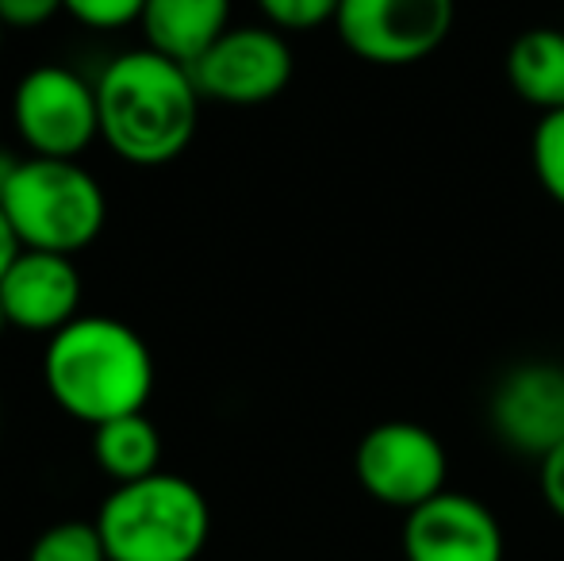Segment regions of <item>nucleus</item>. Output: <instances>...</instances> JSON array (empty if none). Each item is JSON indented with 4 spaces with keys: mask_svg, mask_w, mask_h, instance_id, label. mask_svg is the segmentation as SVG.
<instances>
[{
    "mask_svg": "<svg viewBox=\"0 0 564 561\" xmlns=\"http://www.w3.org/2000/svg\"><path fill=\"white\" fill-rule=\"evenodd\" d=\"M193 69L165 54L127 51L97 77L100 139L131 165H165L188 150L200 123Z\"/></svg>",
    "mask_w": 564,
    "mask_h": 561,
    "instance_id": "1",
    "label": "nucleus"
},
{
    "mask_svg": "<svg viewBox=\"0 0 564 561\" xmlns=\"http://www.w3.org/2000/svg\"><path fill=\"white\" fill-rule=\"evenodd\" d=\"M43 385L69 420L100 427L147 408L154 354L139 331L112 315H77L46 338Z\"/></svg>",
    "mask_w": 564,
    "mask_h": 561,
    "instance_id": "2",
    "label": "nucleus"
},
{
    "mask_svg": "<svg viewBox=\"0 0 564 561\" xmlns=\"http://www.w3.org/2000/svg\"><path fill=\"white\" fill-rule=\"evenodd\" d=\"M93 524L112 561H196L212 539L208 496L162 470L116 485Z\"/></svg>",
    "mask_w": 564,
    "mask_h": 561,
    "instance_id": "3",
    "label": "nucleus"
},
{
    "mask_svg": "<svg viewBox=\"0 0 564 561\" xmlns=\"http://www.w3.org/2000/svg\"><path fill=\"white\" fill-rule=\"evenodd\" d=\"M4 212L23 250L82 255L108 224V196L77 158L28 154L4 193Z\"/></svg>",
    "mask_w": 564,
    "mask_h": 561,
    "instance_id": "4",
    "label": "nucleus"
},
{
    "mask_svg": "<svg viewBox=\"0 0 564 561\" xmlns=\"http://www.w3.org/2000/svg\"><path fill=\"white\" fill-rule=\"evenodd\" d=\"M354 473L365 496L408 516L419 504L446 493L449 454L431 427L411 420H388L369 427L365 439L357 442Z\"/></svg>",
    "mask_w": 564,
    "mask_h": 561,
    "instance_id": "5",
    "label": "nucleus"
},
{
    "mask_svg": "<svg viewBox=\"0 0 564 561\" xmlns=\"http://www.w3.org/2000/svg\"><path fill=\"white\" fill-rule=\"evenodd\" d=\"M15 136L35 158H82L100 139L97 82L69 66H35L12 89Z\"/></svg>",
    "mask_w": 564,
    "mask_h": 561,
    "instance_id": "6",
    "label": "nucleus"
},
{
    "mask_svg": "<svg viewBox=\"0 0 564 561\" xmlns=\"http://www.w3.org/2000/svg\"><path fill=\"white\" fill-rule=\"evenodd\" d=\"M457 0H341L335 31L354 58L400 69L431 58L449 39Z\"/></svg>",
    "mask_w": 564,
    "mask_h": 561,
    "instance_id": "7",
    "label": "nucleus"
},
{
    "mask_svg": "<svg viewBox=\"0 0 564 561\" xmlns=\"http://www.w3.org/2000/svg\"><path fill=\"white\" fill-rule=\"evenodd\" d=\"M193 82L204 100L265 105L292 82V46L276 28H230L193 62Z\"/></svg>",
    "mask_w": 564,
    "mask_h": 561,
    "instance_id": "8",
    "label": "nucleus"
},
{
    "mask_svg": "<svg viewBox=\"0 0 564 561\" xmlns=\"http://www.w3.org/2000/svg\"><path fill=\"white\" fill-rule=\"evenodd\" d=\"M403 561H503L507 535L499 516L468 493H438L403 516Z\"/></svg>",
    "mask_w": 564,
    "mask_h": 561,
    "instance_id": "9",
    "label": "nucleus"
},
{
    "mask_svg": "<svg viewBox=\"0 0 564 561\" xmlns=\"http://www.w3.org/2000/svg\"><path fill=\"white\" fill-rule=\"evenodd\" d=\"M491 431L527 457H545L564 442V366L522 362L511 366L488 400Z\"/></svg>",
    "mask_w": 564,
    "mask_h": 561,
    "instance_id": "10",
    "label": "nucleus"
},
{
    "mask_svg": "<svg viewBox=\"0 0 564 561\" xmlns=\"http://www.w3.org/2000/svg\"><path fill=\"white\" fill-rule=\"evenodd\" d=\"M85 284L69 255L51 250H20L0 278V304L8 323L31 335H54L82 315Z\"/></svg>",
    "mask_w": 564,
    "mask_h": 561,
    "instance_id": "11",
    "label": "nucleus"
},
{
    "mask_svg": "<svg viewBox=\"0 0 564 561\" xmlns=\"http://www.w3.org/2000/svg\"><path fill=\"white\" fill-rule=\"evenodd\" d=\"M139 28L150 51L193 66L224 31H230V0H147Z\"/></svg>",
    "mask_w": 564,
    "mask_h": 561,
    "instance_id": "12",
    "label": "nucleus"
},
{
    "mask_svg": "<svg viewBox=\"0 0 564 561\" xmlns=\"http://www.w3.org/2000/svg\"><path fill=\"white\" fill-rule=\"evenodd\" d=\"M507 82L538 112L564 108V28H527L507 51Z\"/></svg>",
    "mask_w": 564,
    "mask_h": 561,
    "instance_id": "13",
    "label": "nucleus"
},
{
    "mask_svg": "<svg viewBox=\"0 0 564 561\" xmlns=\"http://www.w3.org/2000/svg\"><path fill=\"white\" fill-rule=\"evenodd\" d=\"M93 457L105 470V477H112L116 485H131L150 473H158L162 465V434L150 423L147 412L119 416L100 427H93Z\"/></svg>",
    "mask_w": 564,
    "mask_h": 561,
    "instance_id": "14",
    "label": "nucleus"
},
{
    "mask_svg": "<svg viewBox=\"0 0 564 561\" xmlns=\"http://www.w3.org/2000/svg\"><path fill=\"white\" fill-rule=\"evenodd\" d=\"M28 561H112V558H108L97 524L62 519V524L46 527V531L31 542Z\"/></svg>",
    "mask_w": 564,
    "mask_h": 561,
    "instance_id": "15",
    "label": "nucleus"
},
{
    "mask_svg": "<svg viewBox=\"0 0 564 561\" xmlns=\"http://www.w3.org/2000/svg\"><path fill=\"white\" fill-rule=\"evenodd\" d=\"M530 165L538 185L564 208V108L545 112L530 136Z\"/></svg>",
    "mask_w": 564,
    "mask_h": 561,
    "instance_id": "16",
    "label": "nucleus"
},
{
    "mask_svg": "<svg viewBox=\"0 0 564 561\" xmlns=\"http://www.w3.org/2000/svg\"><path fill=\"white\" fill-rule=\"evenodd\" d=\"M265 15L269 28L284 31H315L323 23H335L341 0H253Z\"/></svg>",
    "mask_w": 564,
    "mask_h": 561,
    "instance_id": "17",
    "label": "nucleus"
},
{
    "mask_svg": "<svg viewBox=\"0 0 564 561\" xmlns=\"http://www.w3.org/2000/svg\"><path fill=\"white\" fill-rule=\"evenodd\" d=\"M66 12L93 31H119L142 23L147 0H66Z\"/></svg>",
    "mask_w": 564,
    "mask_h": 561,
    "instance_id": "18",
    "label": "nucleus"
},
{
    "mask_svg": "<svg viewBox=\"0 0 564 561\" xmlns=\"http://www.w3.org/2000/svg\"><path fill=\"white\" fill-rule=\"evenodd\" d=\"M58 12H66V0H0V20L8 31L46 28Z\"/></svg>",
    "mask_w": 564,
    "mask_h": 561,
    "instance_id": "19",
    "label": "nucleus"
},
{
    "mask_svg": "<svg viewBox=\"0 0 564 561\" xmlns=\"http://www.w3.org/2000/svg\"><path fill=\"white\" fill-rule=\"evenodd\" d=\"M538 488H542L545 508L564 519V442L553 446L545 457H538Z\"/></svg>",
    "mask_w": 564,
    "mask_h": 561,
    "instance_id": "20",
    "label": "nucleus"
},
{
    "mask_svg": "<svg viewBox=\"0 0 564 561\" xmlns=\"http://www.w3.org/2000/svg\"><path fill=\"white\" fill-rule=\"evenodd\" d=\"M20 250H23V242H20V235H15L12 219H8L4 204H0V278H4L8 266L20 258Z\"/></svg>",
    "mask_w": 564,
    "mask_h": 561,
    "instance_id": "21",
    "label": "nucleus"
},
{
    "mask_svg": "<svg viewBox=\"0 0 564 561\" xmlns=\"http://www.w3.org/2000/svg\"><path fill=\"white\" fill-rule=\"evenodd\" d=\"M20 162H23V158H15V154H8V150H0V201H4V193H8V185H12L15 170H20Z\"/></svg>",
    "mask_w": 564,
    "mask_h": 561,
    "instance_id": "22",
    "label": "nucleus"
},
{
    "mask_svg": "<svg viewBox=\"0 0 564 561\" xmlns=\"http://www.w3.org/2000/svg\"><path fill=\"white\" fill-rule=\"evenodd\" d=\"M8 327H12V323H8V312H4V304H0V335H4Z\"/></svg>",
    "mask_w": 564,
    "mask_h": 561,
    "instance_id": "23",
    "label": "nucleus"
},
{
    "mask_svg": "<svg viewBox=\"0 0 564 561\" xmlns=\"http://www.w3.org/2000/svg\"><path fill=\"white\" fill-rule=\"evenodd\" d=\"M4 31L8 28H4V20H0V51H4Z\"/></svg>",
    "mask_w": 564,
    "mask_h": 561,
    "instance_id": "24",
    "label": "nucleus"
},
{
    "mask_svg": "<svg viewBox=\"0 0 564 561\" xmlns=\"http://www.w3.org/2000/svg\"><path fill=\"white\" fill-rule=\"evenodd\" d=\"M0 423H4V412H0Z\"/></svg>",
    "mask_w": 564,
    "mask_h": 561,
    "instance_id": "25",
    "label": "nucleus"
}]
</instances>
